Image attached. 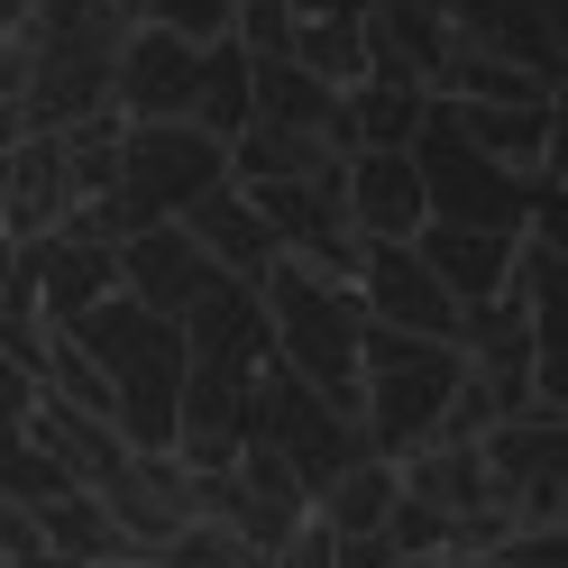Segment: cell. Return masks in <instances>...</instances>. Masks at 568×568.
Wrapping results in <instances>:
<instances>
[{
  "mask_svg": "<svg viewBox=\"0 0 568 568\" xmlns=\"http://www.w3.org/2000/svg\"><path fill=\"white\" fill-rule=\"evenodd\" d=\"M458 339H413V331H376L367 322V348H358V432L376 458H404L440 432V413L458 395Z\"/></svg>",
  "mask_w": 568,
  "mask_h": 568,
  "instance_id": "1",
  "label": "cell"
},
{
  "mask_svg": "<svg viewBox=\"0 0 568 568\" xmlns=\"http://www.w3.org/2000/svg\"><path fill=\"white\" fill-rule=\"evenodd\" d=\"M230 184V148L202 138L193 120H148V129H120V184L101 202V221L120 239L129 230H156V221H184L202 193Z\"/></svg>",
  "mask_w": 568,
  "mask_h": 568,
  "instance_id": "2",
  "label": "cell"
},
{
  "mask_svg": "<svg viewBox=\"0 0 568 568\" xmlns=\"http://www.w3.org/2000/svg\"><path fill=\"white\" fill-rule=\"evenodd\" d=\"M413 174H422V202H432V221L449 230H495V239H523L531 221V174H505V165H486L468 138H458L440 120V101L422 111V138H413Z\"/></svg>",
  "mask_w": 568,
  "mask_h": 568,
  "instance_id": "3",
  "label": "cell"
},
{
  "mask_svg": "<svg viewBox=\"0 0 568 568\" xmlns=\"http://www.w3.org/2000/svg\"><path fill=\"white\" fill-rule=\"evenodd\" d=\"M358 312L376 331H413V339H458V303L432 284V266L413 257V239H367L358 247Z\"/></svg>",
  "mask_w": 568,
  "mask_h": 568,
  "instance_id": "4",
  "label": "cell"
},
{
  "mask_svg": "<svg viewBox=\"0 0 568 568\" xmlns=\"http://www.w3.org/2000/svg\"><path fill=\"white\" fill-rule=\"evenodd\" d=\"M193 83H202V47H184V38H165V28H138V19H129L120 64H111V111H120L129 129L184 120V111H193Z\"/></svg>",
  "mask_w": 568,
  "mask_h": 568,
  "instance_id": "5",
  "label": "cell"
},
{
  "mask_svg": "<svg viewBox=\"0 0 568 568\" xmlns=\"http://www.w3.org/2000/svg\"><path fill=\"white\" fill-rule=\"evenodd\" d=\"M211 284V257L184 239V221H156V230H129L120 239V294L138 312H165V322H184Z\"/></svg>",
  "mask_w": 568,
  "mask_h": 568,
  "instance_id": "6",
  "label": "cell"
},
{
  "mask_svg": "<svg viewBox=\"0 0 568 568\" xmlns=\"http://www.w3.org/2000/svg\"><path fill=\"white\" fill-rule=\"evenodd\" d=\"M339 211L358 239H413L422 221H432V202H422V174L404 148H358L339 156Z\"/></svg>",
  "mask_w": 568,
  "mask_h": 568,
  "instance_id": "7",
  "label": "cell"
},
{
  "mask_svg": "<svg viewBox=\"0 0 568 568\" xmlns=\"http://www.w3.org/2000/svg\"><path fill=\"white\" fill-rule=\"evenodd\" d=\"M440 120L505 174L559 165V101H440Z\"/></svg>",
  "mask_w": 568,
  "mask_h": 568,
  "instance_id": "8",
  "label": "cell"
},
{
  "mask_svg": "<svg viewBox=\"0 0 568 568\" xmlns=\"http://www.w3.org/2000/svg\"><path fill=\"white\" fill-rule=\"evenodd\" d=\"M449 47H458V28L440 19V0H367V74H404L432 92Z\"/></svg>",
  "mask_w": 568,
  "mask_h": 568,
  "instance_id": "9",
  "label": "cell"
},
{
  "mask_svg": "<svg viewBox=\"0 0 568 568\" xmlns=\"http://www.w3.org/2000/svg\"><path fill=\"white\" fill-rule=\"evenodd\" d=\"M184 239L211 257V275H230V284H266V266L284 257L275 247V230L247 211V193L239 184H221V193H202L193 211H184Z\"/></svg>",
  "mask_w": 568,
  "mask_h": 568,
  "instance_id": "10",
  "label": "cell"
},
{
  "mask_svg": "<svg viewBox=\"0 0 568 568\" xmlns=\"http://www.w3.org/2000/svg\"><path fill=\"white\" fill-rule=\"evenodd\" d=\"M413 257L432 266V284L458 303V312H477L505 294V266H514V239H495V230H449V221H422L413 230Z\"/></svg>",
  "mask_w": 568,
  "mask_h": 568,
  "instance_id": "11",
  "label": "cell"
},
{
  "mask_svg": "<svg viewBox=\"0 0 568 568\" xmlns=\"http://www.w3.org/2000/svg\"><path fill=\"white\" fill-rule=\"evenodd\" d=\"M10 202H0V230H10L19 247L64 230V211H74V174H64V138H19L10 156Z\"/></svg>",
  "mask_w": 568,
  "mask_h": 568,
  "instance_id": "12",
  "label": "cell"
},
{
  "mask_svg": "<svg viewBox=\"0 0 568 568\" xmlns=\"http://www.w3.org/2000/svg\"><path fill=\"white\" fill-rule=\"evenodd\" d=\"M331 111H339V92L322 74H303L294 55H247V120L294 129V138H322Z\"/></svg>",
  "mask_w": 568,
  "mask_h": 568,
  "instance_id": "13",
  "label": "cell"
},
{
  "mask_svg": "<svg viewBox=\"0 0 568 568\" xmlns=\"http://www.w3.org/2000/svg\"><path fill=\"white\" fill-rule=\"evenodd\" d=\"M339 111H348V138H358V148H413V138H422V111H432V92L404 83V74H367V83L339 92Z\"/></svg>",
  "mask_w": 568,
  "mask_h": 568,
  "instance_id": "14",
  "label": "cell"
},
{
  "mask_svg": "<svg viewBox=\"0 0 568 568\" xmlns=\"http://www.w3.org/2000/svg\"><path fill=\"white\" fill-rule=\"evenodd\" d=\"M28 531H38V541L64 559V568H92V559H138L129 541H120V523L111 514H101V495H55V505H38V514H28Z\"/></svg>",
  "mask_w": 568,
  "mask_h": 568,
  "instance_id": "15",
  "label": "cell"
},
{
  "mask_svg": "<svg viewBox=\"0 0 568 568\" xmlns=\"http://www.w3.org/2000/svg\"><path fill=\"white\" fill-rule=\"evenodd\" d=\"M385 514H395V458H376V449L348 458V468L312 495V523L339 531V541H348V531H385Z\"/></svg>",
  "mask_w": 568,
  "mask_h": 568,
  "instance_id": "16",
  "label": "cell"
},
{
  "mask_svg": "<svg viewBox=\"0 0 568 568\" xmlns=\"http://www.w3.org/2000/svg\"><path fill=\"white\" fill-rule=\"evenodd\" d=\"M339 156L322 148V138H294V129H266V120H247L230 138V184H284V174H331Z\"/></svg>",
  "mask_w": 568,
  "mask_h": 568,
  "instance_id": "17",
  "label": "cell"
},
{
  "mask_svg": "<svg viewBox=\"0 0 568 568\" xmlns=\"http://www.w3.org/2000/svg\"><path fill=\"white\" fill-rule=\"evenodd\" d=\"M202 138H230L247 129V47L239 38H221V47H202V83H193V111H184Z\"/></svg>",
  "mask_w": 568,
  "mask_h": 568,
  "instance_id": "18",
  "label": "cell"
},
{
  "mask_svg": "<svg viewBox=\"0 0 568 568\" xmlns=\"http://www.w3.org/2000/svg\"><path fill=\"white\" fill-rule=\"evenodd\" d=\"M55 495H74V477L28 440V422H0V505H10V514H38V505H55Z\"/></svg>",
  "mask_w": 568,
  "mask_h": 568,
  "instance_id": "19",
  "label": "cell"
},
{
  "mask_svg": "<svg viewBox=\"0 0 568 568\" xmlns=\"http://www.w3.org/2000/svg\"><path fill=\"white\" fill-rule=\"evenodd\" d=\"M230 10L239 0H138V28H165V38H184V47H221L230 38Z\"/></svg>",
  "mask_w": 568,
  "mask_h": 568,
  "instance_id": "20",
  "label": "cell"
},
{
  "mask_svg": "<svg viewBox=\"0 0 568 568\" xmlns=\"http://www.w3.org/2000/svg\"><path fill=\"white\" fill-rule=\"evenodd\" d=\"M148 568H257V550H247L239 531H221V523H184Z\"/></svg>",
  "mask_w": 568,
  "mask_h": 568,
  "instance_id": "21",
  "label": "cell"
},
{
  "mask_svg": "<svg viewBox=\"0 0 568 568\" xmlns=\"http://www.w3.org/2000/svg\"><path fill=\"white\" fill-rule=\"evenodd\" d=\"M266 568H339V541H331V531L303 514V523H294V531L275 541V559H266Z\"/></svg>",
  "mask_w": 568,
  "mask_h": 568,
  "instance_id": "22",
  "label": "cell"
},
{
  "mask_svg": "<svg viewBox=\"0 0 568 568\" xmlns=\"http://www.w3.org/2000/svg\"><path fill=\"white\" fill-rule=\"evenodd\" d=\"M331 541H339V531H331ZM339 568H413V559L385 541V531H348V541H339Z\"/></svg>",
  "mask_w": 568,
  "mask_h": 568,
  "instance_id": "23",
  "label": "cell"
},
{
  "mask_svg": "<svg viewBox=\"0 0 568 568\" xmlns=\"http://www.w3.org/2000/svg\"><path fill=\"white\" fill-rule=\"evenodd\" d=\"M28 10H38V0H0V47H19V28H28Z\"/></svg>",
  "mask_w": 568,
  "mask_h": 568,
  "instance_id": "24",
  "label": "cell"
}]
</instances>
